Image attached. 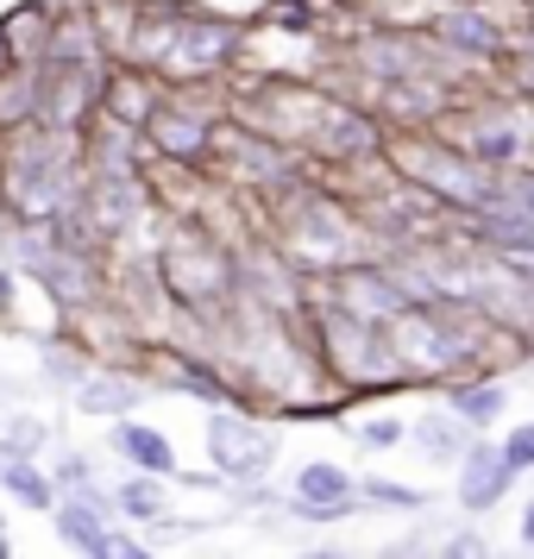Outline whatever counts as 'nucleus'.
Wrapping results in <instances>:
<instances>
[{
  "label": "nucleus",
  "instance_id": "obj_14",
  "mask_svg": "<svg viewBox=\"0 0 534 559\" xmlns=\"http://www.w3.org/2000/svg\"><path fill=\"white\" fill-rule=\"evenodd\" d=\"M434 396H440V408L453 415L459 428H472V433H490L509 415V383L503 378H453V383H440Z\"/></svg>",
  "mask_w": 534,
  "mask_h": 559
},
{
  "label": "nucleus",
  "instance_id": "obj_32",
  "mask_svg": "<svg viewBox=\"0 0 534 559\" xmlns=\"http://www.w3.org/2000/svg\"><path fill=\"white\" fill-rule=\"evenodd\" d=\"M13 302H20V271L0 264V321H13Z\"/></svg>",
  "mask_w": 534,
  "mask_h": 559
},
{
  "label": "nucleus",
  "instance_id": "obj_24",
  "mask_svg": "<svg viewBox=\"0 0 534 559\" xmlns=\"http://www.w3.org/2000/svg\"><path fill=\"white\" fill-rule=\"evenodd\" d=\"M51 447V428L38 415H0V459H38Z\"/></svg>",
  "mask_w": 534,
  "mask_h": 559
},
{
  "label": "nucleus",
  "instance_id": "obj_7",
  "mask_svg": "<svg viewBox=\"0 0 534 559\" xmlns=\"http://www.w3.org/2000/svg\"><path fill=\"white\" fill-rule=\"evenodd\" d=\"M328 302L346 308L353 321H371V328H390V321H403L408 314V289L396 277V264L390 258H358L346 271H333L328 277Z\"/></svg>",
  "mask_w": 534,
  "mask_h": 559
},
{
  "label": "nucleus",
  "instance_id": "obj_20",
  "mask_svg": "<svg viewBox=\"0 0 534 559\" xmlns=\"http://www.w3.org/2000/svg\"><path fill=\"white\" fill-rule=\"evenodd\" d=\"M114 509H120V522H127V528H152L157 515H170V484L132 472V478L114 490Z\"/></svg>",
  "mask_w": 534,
  "mask_h": 559
},
{
  "label": "nucleus",
  "instance_id": "obj_33",
  "mask_svg": "<svg viewBox=\"0 0 534 559\" xmlns=\"http://www.w3.org/2000/svg\"><path fill=\"white\" fill-rule=\"evenodd\" d=\"M515 540H522V547L534 554V497L522 503V522H515Z\"/></svg>",
  "mask_w": 534,
  "mask_h": 559
},
{
  "label": "nucleus",
  "instance_id": "obj_4",
  "mask_svg": "<svg viewBox=\"0 0 534 559\" xmlns=\"http://www.w3.org/2000/svg\"><path fill=\"white\" fill-rule=\"evenodd\" d=\"M302 157L328 182L340 177V170H383V164H390V127L378 120V107L358 102V95L353 102H328L315 139L302 145Z\"/></svg>",
  "mask_w": 534,
  "mask_h": 559
},
{
  "label": "nucleus",
  "instance_id": "obj_34",
  "mask_svg": "<svg viewBox=\"0 0 534 559\" xmlns=\"http://www.w3.org/2000/svg\"><path fill=\"white\" fill-rule=\"evenodd\" d=\"M296 559H353V554H340V547H302Z\"/></svg>",
  "mask_w": 534,
  "mask_h": 559
},
{
  "label": "nucleus",
  "instance_id": "obj_19",
  "mask_svg": "<svg viewBox=\"0 0 534 559\" xmlns=\"http://www.w3.org/2000/svg\"><path fill=\"white\" fill-rule=\"evenodd\" d=\"M0 497L32 509V515H51L57 484H51V472H45V459H0Z\"/></svg>",
  "mask_w": 534,
  "mask_h": 559
},
{
  "label": "nucleus",
  "instance_id": "obj_3",
  "mask_svg": "<svg viewBox=\"0 0 534 559\" xmlns=\"http://www.w3.org/2000/svg\"><path fill=\"white\" fill-rule=\"evenodd\" d=\"M252 45V26L233 20V13H214V7H182L177 26V51L164 57L157 82L164 88H214V82H233V63Z\"/></svg>",
  "mask_w": 534,
  "mask_h": 559
},
{
  "label": "nucleus",
  "instance_id": "obj_16",
  "mask_svg": "<svg viewBox=\"0 0 534 559\" xmlns=\"http://www.w3.org/2000/svg\"><path fill=\"white\" fill-rule=\"evenodd\" d=\"M51 32H57V13L45 7V0H20V7L0 13V38H7L13 70H45V57H51Z\"/></svg>",
  "mask_w": 534,
  "mask_h": 559
},
{
  "label": "nucleus",
  "instance_id": "obj_15",
  "mask_svg": "<svg viewBox=\"0 0 534 559\" xmlns=\"http://www.w3.org/2000/svg\"><path fill=\"white\" fill-rule=\"evenodd\" d=\"M107 447L127 459L132 472H145V478H164L177 484L182 459H177V440L164 428H152V421H114V433H107Z\"/></svg>",
  "mask_w": 534,
  "mask_h": 559
},
{
  "label": "nucleus",
  "instance_id": "obj_25",
  "mask_svg": "<svg viewBox=\"0 0 534 559\" xmlns=\"http://www.w3.org/2000/svg\"><path fill=\"white\" fill-rule=\"evenodd\" d=\"M51 484H57V497H76V490H88V484H102L95 478V459L76 453V447H63V453H51Z\"/></svg>",
  "mask_w": 534,
  "mask_h": 559
},
{
  "label": "nucleus",
  "instance_id": "obj_23",
  "mask_svg": "<svg viewBox=\"0 0 534 559\" xmlns=\"http://www.w3.org/2000/svg\"><path fill=\"white\" fill-rule=\"evenodd\" d=\"M358 503L365 509H396V515H422V509L434 503V490H422V484H396V478H358Z\"/></svg>",
  "mask_w": 534,
  "mask_h": 559
},
{
  "label": "nucleus",
  "instance_id": "obj_21",
  "mask_svg": "<svg viewBox=\"0 0 534 559\" xmlns=\"http://www.w3.org/2000/svg\"><path fill=\"white\" fill-rule=\"evenodd\" d=\"M264 26L283 32V38H302V45H321L328 0H264Z\"/></svg>",
  "mask_w": 534,
  "mask_h": 559
},
{
  "label": "nucleus",
  "instance_id": "obj_22",
  "mask_svg": "<svg viewBox=\"0 0 534 559\" xmlns=\"http://www.w3.org/2000/svg\"><path fill=\"white\" fill-rule=\"evenodd\" d=\"M38 127V70H7L0 76V139Z\"/></svg>",
  "mask_w": 534,
  "mask_h": 559
},
{
  "label": "nucleus",
  "instance_id": "obj_11",
  "mask_svg": "<svg viewBox=\"0 0 534 559\" xmlns=\"http://www.w3.org/2000/svg\"><path fill=\"white\" fill-rule=\"evenodd\" d=\"M164 82L152 70H132V63H114L102 82V127H120V132H145L164 107Z\"/></svg>",
  "mask_w": 534,
  "mask_h": 559
},
{
  "label": "nucleus",
  "instance_id": "obj_18",
  "mask_svg": "<svg viewBox=\"0 0 534 559\" xmlns=\"http://www.w3.org/2000/svg\"><path fill=\"white\" fill-rule=\"evenodd\" d=\"M472 440H484V433L459 428L447 408H428V415H415V421H408V447H422V453H428L434 465H459Z\"/></svg>",
  "mask_w": 534,
  "mask_h": 559
},
{
  "label": "nucleus",
  "instance_id": "obj_12",
  "mask_svg": "<svg viewBox=\"0 0 534 559\" xmlns=\"http://www.w3.org/2000/svg\"><path fill=\"white\" fill-rule=\"evenodd\" d=\"M107 528H127L120 522V509H114V490H102V484H88V490H76V497H57L51 509V534L70 547V554L88 559V547L102 540Z\"/></svg>",
  "mask_w": 534,
  "mask_h": 559
},
{
  "label": "nucleus",
  "instance_id": "obj_37",
  "mask_svg": "<svg viewBox=\"0 0 534 559\" xmlns=\"http://www.w3.org/2000/svg\"><path fill=\"white\" fill-rule=\"evenodd\" d=\"M0 559H13V540H7V534H0Z\"/></svg>",
  "mask_w": 534,
  "mask_h": 559
},
{
  "label": "nucleus",
  "instance_id": "obj_28",
  "mask_svg": "<svg viewBox=\"0 0 534 559\" xmlns=\"http://www.w3.org/2000/svg\"><path fill=\"white\" fill-rule=\"evenodd\" d=\"M497 453H503V465L515 472V478H522V472H534V421H515V428H503Z\"/></svg>",
  "mask_w": 534,
  "mask_h": 559
},
{
  "label": "nucleus",
  "instance_id": "obj_36",
  "mask_svg": "<svg viewBox=\"0 0 534 559\" xmlns=\"http://www.w3.org/2000/svg\"><path fill=\"white\" fill-rule=\"evenodd\" d=\"M7 70H13V57H7V38H0V76H7Z\"/></svg>",
  "mask_w": 534,
  "mask_h": 559
},
{
  "label": "nucleus",
  "instance_id": "obj_26",
  "mask_svg": "<svg viewBox=\"0 0 534 559\" xmlns=\"http://www.w3.org/2000/svg\"><path fill=\"white\" fill-rule=\"evenodd\" d=\"M497 88H503L509 102H522V107H534V45L515 32V57L503 63V76H497Z\"/></svg>",
  "mask_w": 534,
  "mask_h": 559
},
{
  "label": "nucleus",
  "instance_id": "obj_5",
  "mask_svg": "<svg viewBox=\"0 0 534 559\" xmlns=\"http://www.w3.org/2000/svg\"><path fill=\"white\" fill-rule=\"evenodd\" d=\"M202 447H207V472H221L227 490H258L277 465V428L252 408H207Z\"/></svg>",
  "mask_w": 534,
  "mask_h": 559
},
{
  "label": "nucleus",
  "instance_id": "obj_29",
  "mask_svg": "<svg viewBox=\"0 0 534 559\" xmlns=\"http://www.w3.org/2000/svg\"><path fill=\"white\" fill-rule=\"evenodd\" d=\"M88 559H157V547H145L132 528H107L95 547H88Z\"/></svg>",
  "mask_w": 534,
  "mask_h": 559
},
{
  "label": "nucleus",
  "instance_id": "obj_31",
  "mask_svg": "<svg viewBox=\"0 0 534 559\" xmlns=\"http://www.w3.org/2000/svg\"><path fill=\"white\" fill-rule=\"evenodd\" d=\"M428 554H434V534H428V528H415L408 540H390L378 559H428Z\"/></svg>",
  "mask_w": 534,
  "mask_h": 559
},
{
  "label": "nucleus",
  "instance_id": "obj_30",
  "mask_svg": "<svg viewBox=\"0 0 534 559\" xmlns=\"http://www.w3.org/2000/svg\"><path fill=\"white\" fill-rule=\"evenodd\" d=\"M428 559H490V540H484L478 528H453V534H440V540H434Z\"/></svg>",
  "mask_w": 534,
  "mask_h": 559
},
{
  "label": "nucleus",
  "instance_id": "obj_38",
  "mask_svg": "<svg viewBox=\"0 0 534 559\" xmlns=\"http://www.w3.org/2000/svg\"><path fill=\"white\" fill-rule=\"evenodd\" d=\"M0 534H7V515H0Z\"/></svg>",
  "mask_w": 534,
  "mask_h": 559
},
{
  "label": "nucleus",
  "instance_id": "obj_35",
  "mask_svg": "<svg viewBox=\"0 0 534 559\" xmlns=\"http://www.w3.org/2000/svg\"><path fill=\"white\" fill-rule=\"evenodd\" d=\"M45 7H51V13H70V7H88V0H45Z\"/></svg>",
  "mask_w": 534,
  "mask_h": 559
},
{
  "label": "nucleus",
  "instance_id": "obj_13",
  "mask_svg": "<svg viewBox=\"0 0 534 559\" xmlns=\"http://www.w3.org/2000/svg\"><path fill=\"white\" fill-rule=\"evenodd\" d=\"M57 70H114V45H107L102 20L88 13V7H70V13H57V32H51V57Z\"/></svg>",
  "mask_w": 534,
  "mask_h": 559
},
{
  "label": "nucleus",
  "instance_id": "obj_17",
  "mask_svg": "<svg viewBox=\"0 0 534 559\" xmlns=\"http://www.w3.org/2000/svg\"><path fill=\"white\" fill-rule=\"evenodd\" d=\"M145 390H152V383L132 378L127 365H102V371L70 396V403H76L88 421H132V408L145 403Z\"/></svg>",
  "mask_w": 534,
  "mask_h": 559
},
{
  "label": "nucleus",
  "instance_id": "obj_8",
  "mask_svg": "<svg viewBox=\"0 0 534 559\" xmlns=\"http://www.w3.org/2000/svg\"><path fill=\"white\" fill-rule=\"evenodd\" d=\"M102 82L107 70H38V127L57 139H88L102 120Z\"/></svg>",
  "mask_w": 534,
  "mask_h": 559
},
{
  "label": "nucleus",
  "instance_id": "obj_1",
  "mask_svg": "<svg viewBox=\"0 0 534 559\" xmlns=\"http://www.w3.org/2000/svg\"><path fill=\"white\" fill-rule=\"evenodd\" d=\"M157 277L177 302V321H221L239 302V252H233L207 221H170V233L157 239Z\"/></svg>",
  "mask_w": 534,
  "mask_h": 559
},
{
  "label": "nucleus",
  "instance_id": "obj_6",
  "mask_svg": "<svg viewBox=\"0 0 534 559\" xmlns=\"http://www.w3.org/2000/svg\"><path fill=\"white\" fill-rule=\"evenodd\" d=\"M465 95H478V88L472 82H447V76H408V82L378 88L371 107H378V120L390 127V139H428V132H440L453 120Z\"/></svg>",
  "mask_w": 534,
  "mask_h": 559
},
{
  "label": "nucleus",
  "instance_id": "obj_2",
  "mask_svg": "<svg viewBox=\"0 0 534 559\" xmlns=\"http://www.w3.org/2000/svg\"><path fill=\"white\" fill-rule=\"evenodd\" d=\"M227 132V82L214 88H170L157 120L145 127L157 170H182V177H214V152Z\"/></svg>",
  "mask_w": 534,
  "mask_h": 559
},
{
  "label": "nucleus",
  "instance_id": "obj_10",
  "mask_svg": "<svg viewBox=\"0 0 534 559\" xmlns=\"http://www.w3.org/2000/svg\"><path fill=\"white\" fill-rule=\"evenodd\" d=\"M509 490H515V472L503 465L497 440H490V433H484V440H472V447H465V459L453 465V503L465 509V515H490V509H503Z\"/></svg>",
  "mask_w": 534,
  "mask_h": 559
},
{
  "label": "nucleus",
  "instance_id": "obj_9",
  "mask_svg": "<svg viewBox=\"0 0 534 559\" xmlns=\"http://www.w3.org/2000/svg\"><path fill=\"white\" fill-rule=\"evenodd\" d=\"M358 472H346L340 459H308L289 472V515L308 522V528H328V522H346L358 515Z\"/></svg>",
  "mask_w": 534,
  "mask_h": 559
},
{
  "label": "nucleus",
  "instance_id": "obj_27",
  "mask_svg": "<svg viewBox=\"0 0 534 559\" xmlns=\"http://www.w3.org/2000/svg\"><path fill=\"white\" fill-rule=\"evenodd\" d=\"M340 428L353 433L365 453H390V447H403V440H408V421H396V415H371V421H340Z\"/></svg>",
  "mask_w": 534,
  "mask_h": 559
}]
</instances>
